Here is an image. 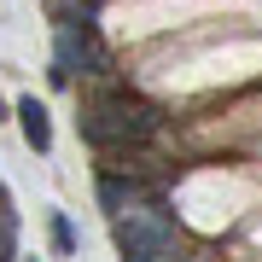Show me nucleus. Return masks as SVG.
Returning a JSON list of instances; mask_svg holds the SVG:
<instances>
[{"mask_svg": "<svg viewBox=\"0 0 262 262\" xmlns=\"http://www.w3.org/2000/svg\"><path fill=\"white\" fill-rule=\"evenodd\" d=\"M76 128L99 151H134L163 128V111L151 99H140L122 76H111V82H82V117H76Z\"/></svg>", "mask_w": 262, "mask_h": 262, "instance_id": "f257e3e1", "label": "nucleus"}, {"mask_svg": "<svg viewBox=\"0 0 262 262\" xmlns=\"http://www.w3.org/2000/svg\"><path fill=\"white\" fill-rule=\"evenodd\" d=\"M111 233H117V251H122V256L187 262V256H181V227H175V210H169L163 198H140V204L117 210V215H111Z\"/></svg>", "mask_w": 262, "mask_h": 262, "instance_id": "f03ea898", "label": "nucleus"}, {"mask_svg": "<svg viewBox=\"0 0 262 262\" xmlns=\"http://www.w3.org/2000/svg\"><path fill=\"white\" fill-rule=\"evenodd\" d=\"M140 198H158V187L140 175L134 163H117V169H99V204L105 210H128V204H140Z\"/></svg>", "mask_w": 262, "mask_h": 262, "instance_id": "7ed1b4c3", "label": "nucleus"}, {"mask_svg": "<svg viewBox=\"0 0 262 262\" xmlns=\"http://www.w3.org/2000/svg\"><path fill=\"white\" fill-rule=\"evenodd\" d=\"M12 111H18V122H24V140L35 146V151H47V146H53V122H47V105H41V99H18Z\"/></svg>", "mask_w": 262, "mask_h": 262, "instance_id": "20e7f679", "label": "nucleus"}, {"mask_svg": "<svg viewBox=\"0 0 262 262\" xmlns=\"http://www.w3.org/2000/svg\"><path fill=\"white\" fill-rule=\"evenodd\" d=\"M47 6L58 12V18H94V12H99V0H47Z\"/></svg>", "mask_w": 262, "mask_h": 262, "instance_id": "39448f33", "label": "nucleus"}, {"mask_svg": "<svg viewBox=\"0 0 262 262\" xmlns=\"http://www.w3.org/2000/svg\"><path fill=\"white\" fill-rule=\"evenodd\" d=\"M53 245H58V251H64V256L76 251V227L64 222V215H53Z\"/></svg>", "mask_w": 262, "mask_h": 262, "instance_id": "423d86ee", "label": "nucleus"}, {"mask_svg": "<svg viewBox=\"0 0 262 262\" xmlns=\"http://www.w3.org/2000/svg\"><path fill=\"white\" fill-rule=\"evenodd\" d=\"M0 117H6V99H0Z\"/></svg>", "mask_w": 262, "mask_h": 262, "instance_id": "0eeeda50", "label": "nucleus"}]
</instances>
